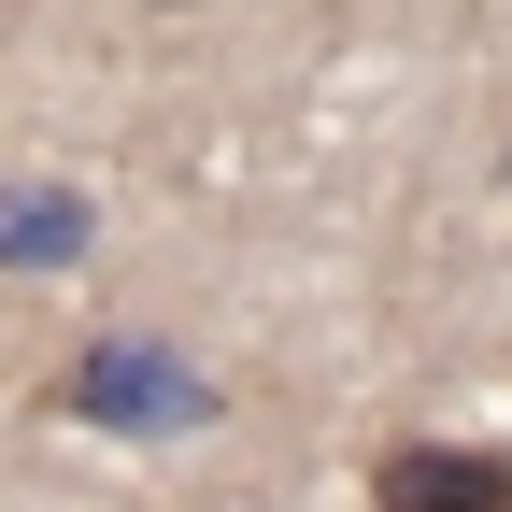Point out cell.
<instances>
[{"instance_id":"1","label":"cell","mask_w":512,"mask_h":512,"mask_svg":"<svg viewBox=\"0 0 512 512\" xmlns=\"http://www.w3.org/2000/svg\"><path fill=\"white\" fill-rule=\"evenodd\" d=\"M57 399H72L86 427H114V441H185L214 413V384H200V356H185L171 328H114V342H86L72 370H57Z\"/></svg>"},{"instance_id":"2","label":"cell","mask_w":512,"mask_h":512,"mask_svg":"<svg viewBox=\"0 0 512 512\" xmlns=\"http://www.w3.org/2000/svg\"><path fill=\"white\" fill-rule=\"evenodd\" d=\"M86 242H100V200H86V185H57V171L0 185V271H72Z\"/></svg>"},{"instance_id":"3","label":"cell","mask_w":512,"mask_h":512,"mask_svg":"<svg viewBox=\"0 0 512 512\" xmlns=\"http://www.w3.org/2000/svg\"><path fill=\"white\" fill-rule=\"evenodd\" d=\"M370 498H399V512H498L512 498V456H384Z\"/></svg>"},{"instance_id":"4","label":"cell","mask_w":512,"mask_h":512,"mask_svg":"<svg viewBox=\"0 0 512 512\" xmlns=\"http://www.w3.org/2000/svg\"><path fill=\"white\" fill-rule=\"evenodd\" d=\"M157 15H200V0H157Z\"/></svg>"}]
</instances>
